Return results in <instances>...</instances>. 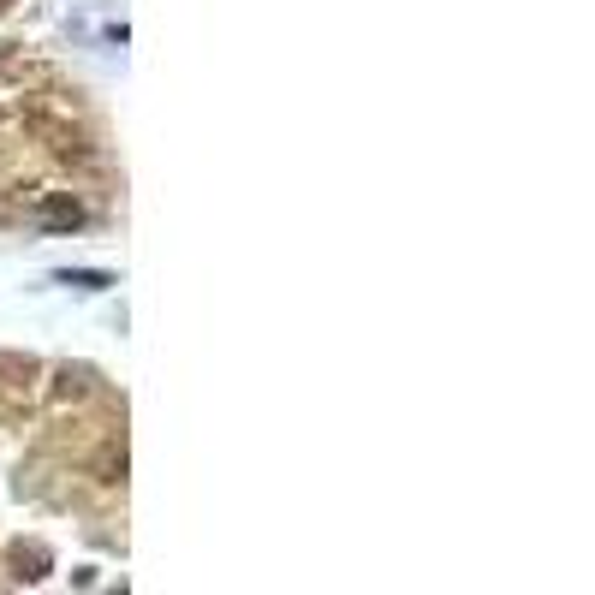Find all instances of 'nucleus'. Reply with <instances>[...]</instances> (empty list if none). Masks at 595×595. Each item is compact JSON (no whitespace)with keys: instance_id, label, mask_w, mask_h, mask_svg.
<instances>
[{"instance_id":"nucleus-1","label":"nucleus","mask_w":595,"mask_h":595,"mask_svg":"<svg viewBox=\"0 0 595 595\" xmlns=\"http://www.w3.org/2000/svg\"><path fill=\"white\" fill-rule=\"evenodd\" d=\"M42 227H84V209L78 203H48L42 209Z\"/></svg>"},{"instance_id":"nucleus-2","label":"nucleus","mask_w":595,"mask_h":595,"mask_svg":"<svg viewBox=\"0 0 595 595\" xmlns=\"http://www.w3.org/2000/svg\"><path fill=\"white\" fill-rule=\"evenodd\" d=\"M60 280H66V286H108V274H72V268H66Z\"/></svg>"}]
</instances>
